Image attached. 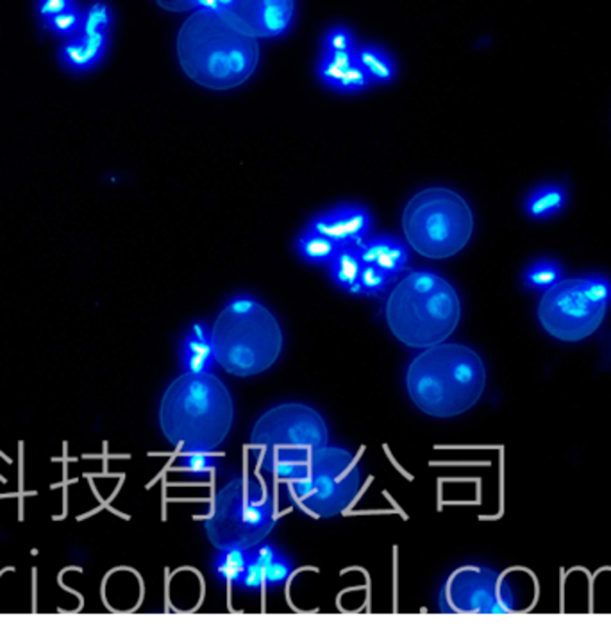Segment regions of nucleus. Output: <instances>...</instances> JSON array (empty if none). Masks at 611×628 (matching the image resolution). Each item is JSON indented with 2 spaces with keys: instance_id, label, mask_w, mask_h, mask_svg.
<instances>
[{
  "instance_id": "nucleus-1",
  "label": "nucleus",
  "mask_w": 611,
  "mask_h": 628,
  "mask_svg": "<svg viewBox=\"0 0 611 628\" xmlns=\"http://www.w3.org/2000/svg\"><path fill=\"white\" fill-rule=\"evenodd\" d=\"M177 58L184 74L209 90H231L244 85L260 63L258 40L218 9L193 11L177 34Z\"/></svg>"
},
{
  "instance_id": "nucleus-2",
  "label": "nucleus",
  "mask_w": 611,
  "mask_h": 628,
  "mask_svg": "<svg viewBox=\"0 0 611 628\" xmlns=\"http://www.w3.org/2000/svg\"><path fill=\"white\" fill-rule=\"evenodd\" d=\"M233 423L235 399L211 371L177 376L159 403L161 432L182 452H215Z\"/></svg>"
},
{
  "instance_id": "nucleus-3",
  "label": "nucleus",
  "mask_w": 611,
  "mask_h": 628,
  "mask_svg": "<svg viewBox=\"0 0 611 628\" xmlns=\"http://www.w3.org/2000/svg\"><path fill=\"white\" fill-rule=\"evenodd\" d=\"M486 389V367L463 344H437L417 354L406 371V390L426 416L449 419L477 405Z\"/></svg>"
},
{
  "instance_id": "nucleus-4",
  "label": "nucleus",
  "mask_w": 611,
  "mask_h": 628,
  "mask_svg": "<svg viewBox=\"0 0 611 628\" xmlns=\"http://www.w3.org/2000/svg\"><path fill=\"white\" fill-rule=\"evenodd\" d=\"M385 317L399 342L426 349L446 342L455 333L461 301L456 289L440 274L413 271L390 292Z\"/></svg>"
},
{
  "instance_id": "nucleus-5",
  "label": "nucleus",
  "mask_w": 611,
  "mask_h": 628,
  "mask_svg": "<svg viewBox=\"0 0 611 628\" xmlns=\"http://www.w3.org/2000/svg\"><path fill=\"white\" fill-rule=\"evenodd\" d=\"M209 333L217 363L240 378L269 371L279 360L285 342L278 317L247 296L231 300Z\"/></svg>"
},
{
  "instance_id": "nucleus-6",
  "label": "nucleus",
  "mask_w": 611,
  "mask_h": 628,
  "mask_svg": "<svg viewBox=\"0 0 611 628\" xmlns=\"http://www.w3.org/2000/svg\"><path fill=\"white\" fill-rule=\"evenodd\" d=\"M327 444L329 428L323 416L299 401L272 407L256 421L251 434L258 468L285 480L301 476L313 453Z\"/></svg>"
},
{
  "instance_id": "nucleus-7",
  "label": "nucleus",
  "mask_w": 611,
  "mask_h": 628,
  "mask_svg": "<svg viewBox=\"0 0 611 628\" xmlns=\"http://www.w3.org/2000/svg\"><path fill=\"white\" fill-rule=\"evenodd\" d=\"M403 229L408 244L421 256L446 260L470 242L474 215L458 192L442 186L426 188L406 204Z\"/></svg>"
},
{
  "instance_id": "nucleus-8",
  "label": "nucleus",
  "mask_w": 611,
  "mask_h": 628,
  "mask_svg": "<svg viewBox=\"0 0 611 628\" xmlns=\"http://www.w3.org/2000/svg\"><path fill=\"white\" fill-rule=\"evenodd\" d=\"M276 519V503L267 489L256 480L240 476L215 494L204 530L218 550L233 546L252 550L272 534Z\"/></svg>"
},
{
  "instance_id": "nucleus-9",
  "label": "nucleus",
  "mask_w": 611,
  "mask_h": 628,
  "mask_svg": "<svg viewBox=\"0 0 611 628\" xmlns=\"http://www.w3.org/2000/svg\"><path fill=\"white\" fill-rule=\"evenodd\" d=\"M361 481L358 457L347 448L327 444L313 453L301 476L288 480V494L306 514L327 519L356 501Z\"/></svg>"
},
{
  "instance_id": "nucleus-10",
  "label": "nucleus",
  "mask_w": 611,
  "mask_h": 628,
  "mask_svg": "<svg viewBox=\"0 0 611 628\" xmlns=\"http://www.w3.org/2000/svg\"><path fill=\"white\" fill-rule=\"evenodd\" d=\"M611 305V280L589 274L558 282L538 303L542 327L562 342H581L603 324Z\"/></svg>"
},
{
  "instance_id": "nucleus-11",
  "label": "nucleus",
  "mask_w": 611,
  "mask_h": 628,
  "mask_svg": "<svg viewBox=\"0 0 611 628\" xmlns=\"http://www.w3.org/2000/svg\"><path fill=\"white\" fill-rule=\"evenodd\" d=\"M438 606L444 615H509L515 593L502 575L484 566H463L444 582Z\"/></svg>"
},
{
  "instance_id": "nucleus-12",
  "label": "nucleus",
  "mask_w": 611,
  "mask_h": 628,
  "mask_svg": "<svg viewBox=\"0 0 611 628\" xmlns=\"http://www.w3.org/2000/svg\"><path fill=\"white\" fill-rule=\"evenodd\" d=\"M318 77L336 92L354 94L370 86L358 59V45L352 32L334 27L323 36V52L318 61Z\"/></svg>"
},
{
  "instance_id": "nucleus-13",
  "label": "nucleus",
  "mask_w": 611,
  "mask_h": 628,
  "mask_svg": "<svg viewBox=\"0 0 611 628\" xmlns=\"http://www.w3.org/2000/svg\"><path fill=\"white\" fill-rule=\"evenodd\" d=\"M215 9L256 40L278 38L294 22L296 0H215Z\"/></svg>"
},
{
  "instance_id": "nucleus-14",
  "label": "nucleus",
  "mask_w": 611,
  "mask_h": 628,
  "mask_svg": "<svg viewBox=\"0 0 611 628\" xmlns=\"http://www.w3.org/2000/svg\"><path fill=\"white\" fill-rule=\"evenodd\" d=\"M307 228L332 240L338 247L356 246L370 235L372 215L361 206L349 204L316 215Z\"/></svg>"
},
{
  "instance_id": "nucleus-15",
  "label": "nucleus",
  "mask_w": 611,
  "mask_h": 628,
  "mask_svg": "<svg viewBox=\"0 0 611 628\" xmlns=\"http://www.w3.org/2000/svg\"><path fill=\"white\" fill-rule=\"evenodd\" d=\"M292 573V566L274 546L258 544L249 552V566L242 580L244 589H267L281 586Z\"/></svg>"
},
{
  "instance_id": "nucleus-16",
  "label": "nucleus",
  "mask_w": 611,
  "mask_h": 628,
  "mask_svg": "<svg viewBox=\"0 0 611 628\" xmlns=\"http://www.w3.org/2000/svg\"><path fill=\"white\" fill-rule=\"evenodd\" d=\"M358 251L363 264L379 269L394 282L406 271L410 264L408 247L395 237H367L358 244Z\"/></svg>"
},
{
  "instance_id": "nucleus-17",
  "label": "nucleus",
  "mask_w": 611,
  "mask_h": 628,
  "mask_svg": "<svg viewBox=\"0 0 611 628\" xmlns=\"http://www.w3.org/2000/svg\"><path fill=\"white\" fill-rule=\"evenodd\" d=\"M110 45V32H97V34H77L75 38H70L61 50L59 59L61 63L74 70V72H88L95 68L106 56Z\"/></svg>"
},
{
  "instance_id": "nucleus-18",
  "label": "nucleus",
  "mask_w": 611,
  "mask_h": 628,
  "mask_svg": "<svg viewBox=\"0 0 611 628\" xmlns=\"http://www.w3.org/2000/svg\"><path fill=\"white\" fill-rule=\"evenodd\" d=\"M181 358L186 372H209L213 369L217 360L211 344V333L206 324H191L181 345Z\"/></svg>"
},
{
  "instance_id": "nucleus-19",
  "label": "nucleus",
  "mask_w": 611,
  "mask_h": 628,
  "mask_svg": "<svg viewBox=\"0 0 611 628\" xmlns=\"http://www.w3.org/2000/svg\"><path fill=\"white\" fill-rule=\"evenodd\" d=\"M569 202V193L562 183H545L535 188L526 202V213L535 220H547L560 215Z\"/></svg>"
},
{
  "instance_id": "nucleus-20",
  "label": "nucleus",
  "mask_w": 611,
  "mask_h": 628,
  "mask_svg": "<svg viewBox=\"0 0 611 628\" xmlns=\"http://www.w3.org/2000/svg\"><path fill=\"white\" fill-rule=\"evenodd\" d=\"M361 269H363V262H361V256L358 251V244L340 247L338 253L334 255V258L329 262V274H331L332 282L340 289H343L350 294H358Z\"/></svg>"
},
{
  "instance_id": "nucleus-21",
  "label": "nucleus",
  "mask_w": 611,
  "mask_h": 628,
  "mask_svg": "<svg viewBox=\"0 0 611 628\" xmlns=\"http://www.w3.org/2000/svg\"><path fill=\"white\" fill-rule=\"evenodd\" d=\"M358 59L372 83H390L397 76L394 59L379 47L374 45H358Z\"/></svg>"
},
{
  "instance_id": "nucleus-22",
  "label": "nucleus",
  "mask_w": 611,
  "mask_h": 628,
  "mask_svg": "<svg viewBox=\"0 0 611 628\" xmlns=\"http://www.w3.org/2000/svg\"><path fill=\"white\" fill-rule=\"evenodd\" d=\"M296 249L309 264L329 265V262L334 258L340 247L332 240L325 238L323 235L306 228L296 242Z\"/></svg>"
},
{
  "instance_id": "nucleus-23",
  "label": "nucleus",
  "mask_w": 611,
  "mask_h": 628,
  "mask_svg": "<svg viewBox=\"0 0 611 628\" xmlns=\"http://www.w3.org/2000/svg\"><path fill=\"white\" fill-rule=\"evenodd\" d=\"M563 280V267L560 262L551 258L535 260L522 276L524 287L535 292H545Z\"/></svg>"
},
{
  "instance_id": "nucleus-24",
  "label": "nucleus",
  "mask_w": 611,
  "mask_h": 628,
  "mask_svg": "<svg viewBox=\"0 0 611 628\" xmlns=\"http://www.w3.org/2000/svg\"><path fill=\"white\" fill-rule=\"evenodd\" d=\"M249 552L245 548H224L220 550L217 561H215V573L218 579L242 586V580L245 577L247 566H249Z\"/></svg>"
},
{
  "instance_id": "nucleus-25",
  "label": "nucleus",
  "mask_w": 611,
  "mask_h": 628,
  "mask_svg": "<svg viewBox=\"0 0 611 628\" xmlns=\"http://www.w3.org/2000/svg\"><path fill=\"white\" fill-rule=\"evenodd\" d=\"M83 20L84 13L79 9V5H75L45 20V29L63 38H75L83 29Z\"/></svg>"
},
{
  "instance_id": "nucleus-26",
  "label": "nucleus",
  "mask_w": 611,
  "mask_h": 628,
  "mask_svg": "<svg viewBox=\"0 0 611 628\" xmlns=\"http://www.w3.org/2000/svg\"><path fill=\"white\" fill-rule=\"evenodd\" d=\"M111 22H113V14L108 4L104 2H95L93 5L88 7V11L84 13V20H83V34H97V32H110L111 29ZM79 32V34H81Z\"/></svg>"
},
{
  "instance_id": "nucleus-27",
  "label": "nucleus",
  "mask_w": 611,
  "mask_h": 628,
  "mask_svg": "<svg viewBox=\"0 0 611 628\" xmlns=\"http://www.w3.org/2000/svg\"><path fill=\"white\" fill-rule=\"evenodd\" d=\"M392 282L394 280L390 276H386L385 273H381L379 269L363 264L359 283H358V294H361V296H381V294H385L388 291Z\"/></svg>"
},
{
  "instance_id": "nucleus-28",
  "label": "nucleus",
  "mask_w": 611,
  "mask_h": 628,
  "mask_svg": "<svg viewBox=\"0 0 611 628\" xmlns=\"http://www.w3.org/2000/svg\"><path fill=\"white\" fill-rule=\"evenodd\" d=\"M182 468L190 474L204 476L215 470V459L211 452H184Z\"/></svg>"
},
{
  "instance_id": "nucleus-29",
  "label": "nucleus",
  "mask_w": 611,
  "mask_h": 628,
  "mask_svg": "<svg viewBox=\"0 0 611 628\" xmlns=\"http://www.w3.org/2000/svg\"><path fill=\"white\" fill-rule=\"evenodd\" d=\"M159 7L172 13H184L200 7H215V0H155Z\"/></svg>"
},
{
  "instance_id": "nucleus-30",
  "label": "nucleus",
  "mask_w": 611,
  "mask_h": 628,
  "mask_svg": "<svg viewBox=\"0 0 611 628\" xmlns=\"http://www.w3.org/2000/svg\"><path fill=\"white\" fill-rule=\"evenodd\" d=\"M75 5H77L75 0H38V14L45 22V20H49V18H52L66 9H72Z\"/></svg>"
}]
</instances>
